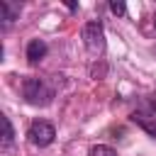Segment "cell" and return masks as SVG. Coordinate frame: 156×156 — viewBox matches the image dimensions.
I'll list each match as a JSON object with an SVG mask.
<instances>
[{
    "label": "cell",
    "instance_id": "30bf717a",
    "mask_svg": "<svg viewBox=\"0 0 156 156\" xmlns=\"http://www.w3.org/2000/svg\"><path fill=\"white\" fill-rule=\"evenodd\" d=\"M151 115H156V95H151Z\"/></svg>",
    "mask_w": 156,
    "mask_h": 156
},
{
    "label": "cell",
    "instance_id": "5b68a950",
    "mask_svg": "<svg viewBox=\"0 0 156 156\" xmlns=\"http://www.w3.org/2000/svg\"><path fill=\"white\" fill-rule=\"evenodd\" d=\"M17 17H20V2L2 0V2H0V20H2V24L7 27V24H12Z\"/></svg>",
    "mask_w": 156,
    "mask_h": 156
},
{
    "label": "cell",
    "instance_id": "7a4b0ae2",
    "mask_svg": "<svg viewBox=\"0 0 156 156\" xmlns=\"http://www.w3.org/2000/svg\"><path fill=\"white\" fill-rule=\"evenodd\" d=\"M54 136H56V129H54V124L46 122V119H34V122L29 124V129H27L29 144H34V146H39V149L49 146V144L54 141Z\"/></svg>",
    "mask_w": 156,
    "mask_h": 156
},
{
    "label": "cell",
    "instance_id": "ba28073f",
    "mask_svg": "<svg viewBox=\"0 0 156 156\" xmlns=\"http://www.w3.org/2000/svg\"><path fill=\"white\" fill-rule=\"evenodd\" d=\"M88 156H117V151L112 146H107V144H95Z\"/></svg>",
    "mask_w": 156,
    "mask_h": 156
},
{
    "label": "cell",
    "instance_id": "52a82bcc",
    "mask_svg": "<svg viewBox=\"0 0 156 156\" xmlns=\"http://www.w3.org/2000/svg\"><path fill=\"white\" fill-rule=\"evenodd\" d=\"M0 122H2V149H10L12 141H15V129L10 124V117L0 115Z\"/></svg>",
    "mask_w": 156,
    "mask_h": 156
},
{
    "label": "cell",
    "instance_id": "8992f818",
    "mask_svg": "<svg viewBox=\"0 0 156 156\" xmlns=\"http://www.w3.org/2000/svg\"><path fill=\"white\" fill-rule=\"evenodd\" d=\"M44 56H46V44H44L41 39H32V41L27 44V58H29V63L41 61Z\"/></svg>",
    "mask_w": 156,
    "mask_h": 156
},
{
    "label": "cell",
    "instance_id": "6da1fadb",
    "mask_svg": "<svg viewBox=\"0 0 156 156\" xmlns=\"http://www.w3.org/2000/svg\"><path fill=\"white\" fill-rule=\"evenodd\" d=\"M22 98L34 105V107H46L51 100H54V88H49L41 78H34V76H27L22 78Z\"/></svg>",
    "mask_w": 156,
    "mask_h": 156
},
{
    "label": "cell",
    "instance_id": "9c48e42d",
    "mask_svg": "<svg viewBox=\"0 0 156 156\" xmlns=\"http://www.w3.org/2000/svg\"><path fill=\"white\" fill-rule=\"evenodd\" d=\"M110 10H112L115 15H124V12H127V5H124V2H110Z\"/></svg>",
    "mask_w": 156,
    "mask_h": 156
},
{
    "label": "cell",
    "instance_id": "277c9868",
    "mask_svg": "<svg viewBox=\"0 0 156 156\" xmlns=\"http://www.w3.org/2000/svg\"><path fill=\"white\" fill-rule=\"evenodd\" d=\"M129 119H132L136 127H141L149 136L156 139V115H151V112H146V110H134V112L129 115Z\"/></svg>",
    "mask_w": 156,
    "mask_h": 156
},
{
    "label": "cell",
    "instance_id": "8fae6325",
    "mask_svg": "<svg viewBox=\"0 0 156 156\" xmlns=\"http://www.w3.org/2000/svg\"><path fill=\"white\" fill-rule=\"evenodd\" d=\"M154 27H156V15H154Z\"/></svg>",
    "mask_w": 156,
    "mask_h": 156
},
{
    "label": "cell",
    "instance_id": "3957f363",
    "mask_svg": "<svg viewBox=\"0 0 156 156\" xmlns=\"http://www.w3.org/2000/svg\"><path fill=\"white\" fill-rule=\"evenodd\" d=\"M83 44L93 56H100L105 51V29H102L100 22L93 20V22H88L83 27Z\"/></svg>",
    "mask_w": 156,
    "mask_h": 156
}]
</instances>
